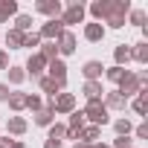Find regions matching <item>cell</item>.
Masks as SVG:
<instances>
[{"label":"cell","mask_w":148,"mask_h":148,"mask_svg":"<svg viewBox=\"0 0 148 148\" xmlns=\"http://www.w3.org/2000/svg\"><path fill=\"white\" fill-rule=\"evenodd\" d=\"M82 125H84V113H76V116L70 119V131H67V134H70V136H76V134L82 131Z\"/></svg>","instance_id":"16"},{"label":"cell","mask_w":148,"mask_h":148,"mask_svg":"<svg viewBox=\"0 0 148 148\" xmlns=\"http://www.w3.org/2000/svg\"><path fill=\"white\" fill-rule=\"evenodd\" d=\"M47 67H49V79H55V82H67V67H64L61 58L47 61Z\"/></svg>","instance_id":"3"},{"label":"cell","mask_w":148,"mask_h":148,"mask_svg":"<svg viewBox=\"0 0 148 148\" xmlns=\"http://www.w3.org/2000/svg\"><path fill=\"white\" fill-rule=\"evenodd\" d=\"M73 105H76V99H73L70 93H61L58 99L49 102V110H61V113H67V110H73Z\"/></svg>","instance_id":"5"},{"label":"cell","mask_w":148,"mask_h":148,"mask_svg":"<svg viewBox=\"0 0 148 148\" xmlns=\"http://www.w3.org/2000/svg\"><path fill=\"white\" fill-rule=\"evenodd\" d=\"M26 108L38 113V110H41V99H38V96H26Z\"/></svg>","instance_id":"25"},{"label":"cell","mask_w":148,"mask_h":148,"mask_svg":"<svg viewBox=\"0 0 148 148\" xmlns=\"http://www.w3.org/2000/svg\"><path fill=\"white\" fill-rule=\"evenodd\" d=\"M6 44L15 49V47H21L23 44V32H18V29H9V35H6Z\"/></svg>","instance_id":"17"},{"label":"cell","mask_w":148,"mask_h":148,"mask_svg":"<svg viewBox=\"0 0 148 148\" xmlns=\"http://www.w3.org/2000/svg\"><path fill=\"white\" fill-rule=\"evenodd\" d=\"M116 131H119V134H128V131H131V122H128V119H119V122H116Z\"/></svg>","instance_id":"28"},{"label":"cell","mask_w":148,"mask_h":148,"mask_svg":"<svg viewBox=\"0 0 148 148\" xmlns=\"http://www.w3.org/2000/svg\"><path fill=\"white\" fill-rule=\"evenodd\" d=\"M108 12H110V3H93V15L96 18H108Z\"/></svg>","instance_id":"20"},{"label":"cell","mask_w":148,"mask_h":148,"mask_svg":"<svg viewBox=\"0 0 148 148\" xmlns=\"http://www.w3.org/2000/svg\"><path fill=\"white\" fill-rule=\"evenodd\" d=\"M23 79H26V73H23L21 67H9V82H12V84H21Z\"/></svg>","instance_id":"19"},{"label":"cell","mask_w":148,"mask_h":148,"mask_svg":"<svg viewBox=\"0 0 148 148\" xmlns=\"http://www.w3.org/2000/svg\"><path fill=\"white\" fill-rule=\"evenodd\" d=\"M29 26H32V18H29V15H21V18H18V23H15V29H18V32H26Z\"/></svg>","instance_id":"21"},{"label":"cell","mask_w":148,"mask_h":148,"mask_svg":"<svg viewBox=\"0 0 148 148\" xmlns=\"http://www.w3.org/2000/svg\"><path fill=\"white\" fill-rule=\"evenodd\" d=\"M84 93H87V99H90V102H96V99H99V93H102V87H99L96 82H87V84H84Z\"/></svg>","instance_id":"18"},{"label":"cell","mask_w":148,"mask_h":148,"mask_svg":"<svg viewBox=\"0 0 148 148\" xmlns=\"http://www.w3.org/2000/svg\"><path fill=\"white\" fill-rule=\"evenodd\" d=\"M128 55H131V52H128V47H125V44H122V47H119V49H116V61H119V64H122V61H128Z\"/></svg>","instance_id":"27"},{"label":"cell","mask_w":148,"mask_h":148,"mask_svg":"<svg viewBox=\"0 0 148 148\" xmlns=\"http://www.w3.org/2000/svg\"><path fill=\"white\" fill-rule=\"evenodd\" d=\"M44 148H61V142H58V139H47V145H44Z\"/></svg>","instance_id":"33"},{"label":"cell","mask_w":148,"mask_h":148,"mask_svg":"<svg viewBox=\"0 0 148 148\" xmlns=\"http://www.w3.org/2000/svg\"><path fill=\"white\" fill-rule=\"evenodd\" d=\"M61 32H64L61 21H49V23H44V29H41V35H38V38H49V41H55Z\"/></svg>","instance_id":"6"},{"label":"cell","mask_w":148,"mask_h":148,"mask_svg":"<svg viewBox=\"0 0 148 148\" xmlns=\"http://www.w3.org/2000/svg\"><path fill=\"white\" fill-rule=\"evenodd\" d=\"M122 105H125V96H122V93H113V96L108 99V108H122Z\"/></svg>","instance_id":"24"},{"label":"cell","mask_w":148,"mask_h":148,"mask_svg":"<svg viewBox=\"0 0 148 148\" xmlns=\"http://www.w3.org/2000/svg\"><path fill=\"white\" fill-rule=\"evenodd\" d=\"M38 12H41V15H49V18L55 21V15L61 12V3H58V0H41V3H38Z\"/></svg>","instance_id":"7"},{"label":"cell","mask_w":148,"mask_h":148,"mask_svg":"<svg viewBox=\"0 0 148 148\" xmlns=\"http://www.w3.org/2000/svg\"><path fill=\"white\" fill-rule=\"evenodd\" d=\"M52 116H55V110H49V108H41V110L35 113V122H38V125H49V122H52Z\"/></svg>","instance_id":"14"},{"label":"cell","mask_w":148,"mask_h":148,"mask_svg":"<svg viewBox=\"0 0 148 148\" xmlns=\"http://www.w3.org/2000/svg\"><path fill=\"white\" fill-rule=\"evenodd\" d=\"M82 18H84V6H82V3H70L67 12H64V18H61V26H64V23H79Z\"/></svg>","instance_id":"2"},{"label":"cell","mask_w":148,"mask_h":148,"mask_svg":"<svg viewBox=\"0 0 148 148\" xmlns=\"http://www.w3.org/2000/svg\"><path fill=\"white\" fill-rule=\"evenodd\" d=\"M44 67H47V61L41 58V52H38V55H32V58H29V64H26L29 76H41V73H44Z\"/></svg>","instance_id":"9"},{"label":"cell","mask_w":148,"mask_h":148,"mask_svg":"<svg viewBox=\"0 0 148 148\" xmlns=\"http://www.w3.org/2000/svg\"><path fill=\"white\" fill-rule=\"evenodd\" d=\"M9 93H12V90H9L6 84H0V102H9Z\"/></svg>","instance_id":"29"},{"label":"cell","mask_w":148,"mask_h":148,"mask_svg":"<svg viewBox=\"0 0 148 148\" xmlns=\"http://www.w3.org/2000/svg\"><path fill=\"white\" fill-rule=\"evenodd\" d=\"M38 44H41V38H38V35L23 32V44H21V47H38Z\"/></svg>","instance_id":"23"},{"label":"cell","mask_w":148,"mask_h":148,"mask_svg":"<svg viewBox=\"0 0 148 148\" xmlns=\"http://www.w3.org/2000/svg\"><path fill=\"white\" fill-rule=\"evenodd\" d=\"M55 47H58L64 55H70L73 49H76V38H73V32H67V29H64V32L55 38Z\"/></svg>","instance_id":"4"},{"label":"cell","mask_w":148,"mask_h":148,"mask_svg":"<svg viewBox=\"0 0 148 148\" xmlns=\"http://www.w3.org/2000/svg\"><path fill=\"white\" fill-rule=\"evenodd\" d=\"M6 67H9V55H6V52H0V70H6Z\"/></svg>","instance_id":"31"},{"label":"cell","mask_w":148,"mask_h":148,"mask_svg":"<svg viewBox=\"0 0 148 148\" xmlns=\"http://www.w3.org/2000/svg\"><path fill=\"white\" fill-rule=\"evenodd\" d=\"M84 76H87L90 82H96V79L102 76V64H99V61H87V64H84Z\"/></svg>","instance_id":"11"},{"label":"cell","mask_w":148,"mask_h":148,"mask_svg":"<svg viewBox=\"0 0 148 148\" xmlns=\"http://www.w3.org/2000/svg\"><path fill=\"white\" fill-rule=\"evenodd\" d=\"M9 108L12 110H23L26 108V96L23 93H9Z\"/></svg>","instance_id":"13"},{"label":"cell","mask_w":148,"mask_h":148,"mask_svg":"<svg viewBox=\"0 0 148 148\" xmlns=\"http://www.w3.org/2000/svg\"><path fill=\"white\" fill-rule=\"evenodd\" d=\"M64 84H67V82H55V79H49V76H44V79H41V87H44L52 99L58 96V90H64Z\"/></svg>","instance_id":"8"},{"label":"cell","mask_w":148,"mask_h":148,"mask_svg":"<svg viewBox=\"0 0 148 148\" xmlns=\"http://www.w3.org/2000/svg\"><path fill=\"white\" fill-rule=\"evenodd\" d=\"M134 108H136V110H139V113H145V96H139V99H136V105H134Z\"/></svg>","instance_id":"30"},{"label":"cell","mask_w":148,"mask_h":148,"mask_svg":"<svg viewBox=\"0 0 148 148\" xmlns=\"http://www.w3.org/2000/svg\"><path fill=\"white\" fill-rule=\"evenodd\" d=\"M64 134H67V128H64V125H52V128H49V139H58V142H61V136H64Z\"/></svg>","instance_id":"22"},{"label":"cell","mask_w":148,"mask_h":148,"mask_svg":"<svg viewBox=\"0 0 148 148\" xmlns=\"http://www.w3.org/2000/svg\"><path fill=\"white\" fill-rule=\"evenodd\" d=\"M108 79L110 82H122V67H110L108 70Z\"/></svg>","instance_id":"26"},{"label":"cell","mask_w":148,"mask_h":148,"mask_svg":"<svg viewBox=\"0 0 148 148\" xmlns=\"http://www.w3.org/2000/svg\"><path fill=\"white\" fill-rule=\"evenodd\" d=\"M18 12V3L15 0H0V21H6L9 15H15Z\"/></svg>","instance_id":"12"},{"label":"cell","mask_w":148,"mask_h":148,"mask_svg":"<svg viewBox=\"0 0 148 148\" xmlns=\"http://www.w3.org/2000/svg\"><path fill=\"white\" fill-rule=\"evenodd\" d=\"M116 148H131V139H125V136H122V139H116Z\"/></svg>","instance_id":"32"},{"label":"cell","mask_w":148,"mask_h":148,"mask_svg":"<svg viewBox=\"0 0 148 148\" xmlns=\"http://www.w3.org/2000/svg\"><path fill=\"white\" fill-rule=\"evenodd\" d=\"M102 35H105L102 23H87V29H84V38L87 41H102Z\"/></svg>","instance_id":"10"},{"label":"cell","mask_w":148,"mask_h":148,"mask_svg":"<svg viewBox=\"0 0 148 148\" xmlns=\"http://www.w3.org/2000/svg\"><path fill=\"white\" fill-rule=\"evenodd\" d=\"M12 148H26V145L23 142H12Z\"/></svg>","instance_id":"34"},{"label":"cell","mask_w":148,"mask_h":148,"mask_svg":"<svg viewBox=\"0 0 148 148\" xmlns=\"http://www.w3.org/2000/svg\"><path fill=\"white\" fill-rule=\"evenodd\" d=\"M84 116H90V122H96V125H105V122H108V108L99 105V102H90Z\"/></svg>","instance_id":"1"},{"label":"cell","mask_w":148,"mask_h":148,"mask_svg":"<svg viewBox=\"0 0 148 148\" xmlns=\"http://www.w3.org/2000/svg\"><path fill=\"white\" fill-rule=\"evenodd\" d=\"M6 128H9V134H23V131H26V122H23L21 116H12Z\"/></svg>","instance_id":"15"}]
</instances>
